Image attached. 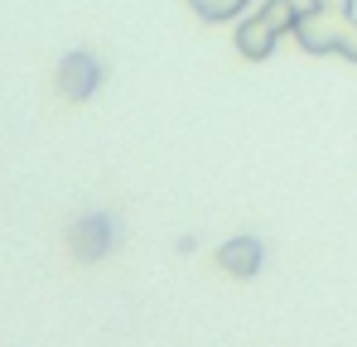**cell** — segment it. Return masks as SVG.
I'll list each match as a JSON object with an SVG mask.
<instances>
[{
	"label": "cell",
	"instance_id": "6da1fadb",
	"mask_svg": "<svg viewBox=\"0 0 357 347\" xmlns=\"http://www.w3.org/2000/svg\"><path fill=\"white\" fill-rule=\"evenodd\" d=\"M295 44L304 54H343L357 63V15L353 10H299L295 20Z\"/></svg>",
	"mask_w": 357,
	"mask_h": 347
},
{
	"label": "cell",
	"instance_id": "7a4b0ae2",
	"mask_svg": "<svg viewBox=\"0 0 357 347\" xmlns=\"http://www.w3.org/2000/svg\"><path fill=\"white\" fill-rule=\"evenodd\" d=\"M102 77H107V68H102L92 54H82V49L59 63V92L68 97V102H87V97L102 87Z\"/></svg>",
	"mask_w": 357,
	"mask_h": 347
},
{
	"label": "cell",
	"instance_id": "3957f363",
	"mask_svg": "<svg viewBox=\"0 0 357 347\" xmlns=\"http://www.w3.org/2000/svg\"><path fill=\"white\" fill-rule=\"evenodd\" d=\"M112 241H116V222H112L107 213H92V217H82V222L73 227V251H77L82 261L107 256V251H112Z\"/></svg>",
	"mask_w": 357,
	"mask_h": 347
},
{
	"label": "cell",
	"instance_id": "277c9868",
	"mask_svg": "<svg viewBox=\"0 0 357 347\" xmlns=\"http://www.w3.org/2000/svg\"><path fill=\"white\" fill-rule=\"evenodd\" d=\"M275 44H280V29L266 20V15H246L237 24V54L251 58V63H261V58L275 54Z\"/></svg>",
	"mask_w": 357,
	"mask_h": 347
},
{
	"label": "cell",
	"instance_id": "5b68a950",
	"mask_svg": "<svg viewBox=\"0 0 357 347\" xmlns=\"http://www.w3.org/2000/svg\"><path fill=\"white\" fill-rule=\"evenodd\" d=\"M261 261H266V246L256 236H232L227 246H218V265L227 275H237V280H251L261 270Z\"/></svg>",
	"mask_w": 357,
	"mask_h": 347
},
{
	"label": "cell",
	"instance_id": "8992f818",
	"mask_svg": "<svg viewBox=\"0 0 357 347\" xmlns=\"http://www.w3.org/2000/svg\"><path fill=\"white\" fill-rule=\"evenodd\" d=\"M251 0H188V10L203 20V24H222V20H237Z\"/></svg>",
	"mask_w": 357,
	"mask_h": 347
},
{
	"label": "cell",
	"instance_id": "52a82bcc",
	"mask_svg": "<svg viewBox=\"0 0 357 347\" xmlns=\"http://www.w3.org/2000/svg\"><path fill=\"white\" fill-rule=\"evenodd\" d=\"M261 15H266V20H271V24H275L280 34H295L299 5H295V0H266V5H261Z\"/></svg>",
	"mask_w": 357,
	"mask_h": 347
},
{
	"label": "cell",
	"instance_id": "ba28073f",
	"mask_svg": "<svg viewBox=\"0 0 357 347\" xmlns=\"http://www.w3.org/2000/svg\"><path fill=\"white\" fill-rule=\"evenodd\" d=\"M309 5H319V10H353L357 0H309Z\"/></svg>",
	"mask_w": 357,
	"mask_h": 347
}]
</instances>
